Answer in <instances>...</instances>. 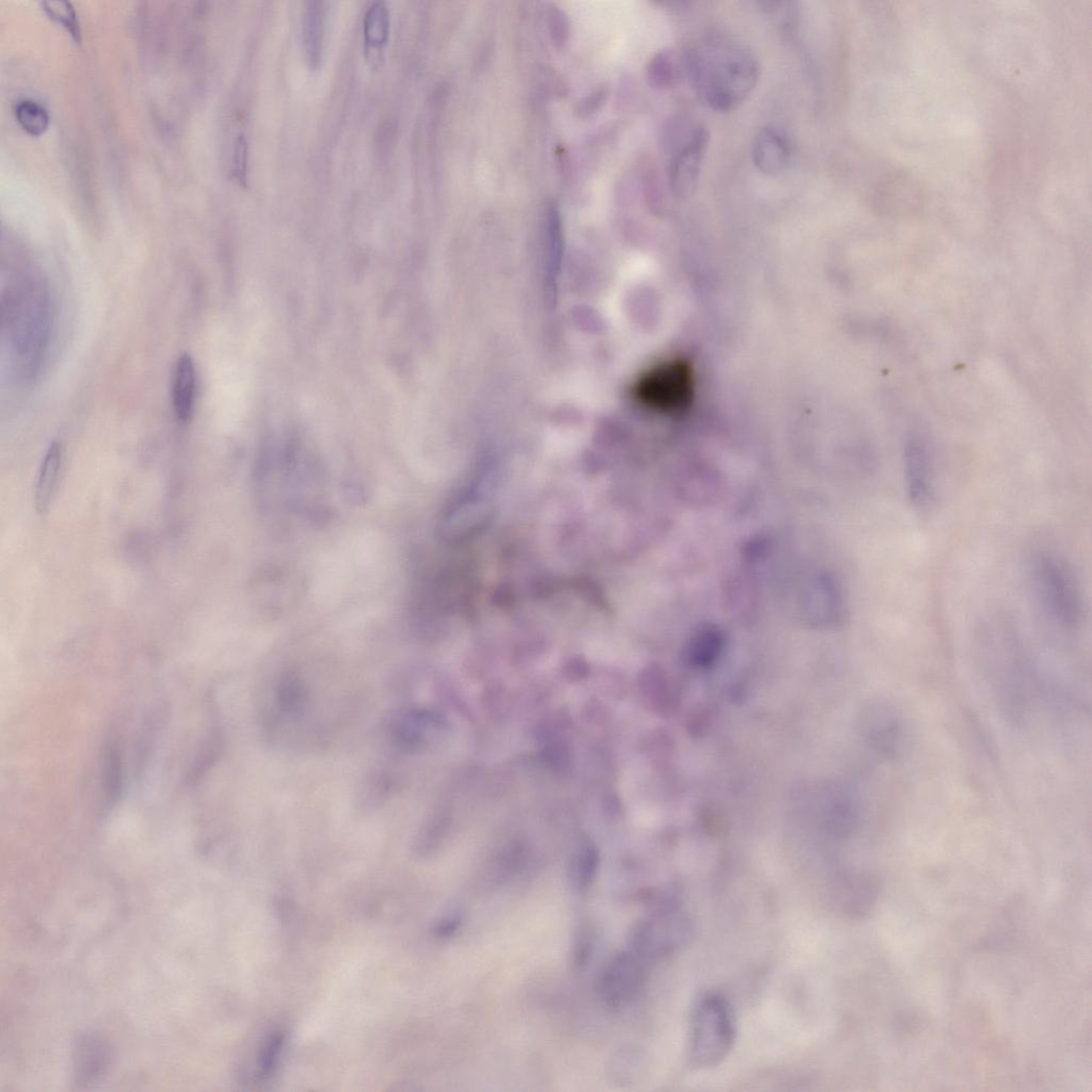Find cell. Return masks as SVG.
<instances>
[{"instance_id": "9", "label": "cell", "mask_w": 1092, "mask_h": 1092, "mask_svg": "<svg viewBox=\"0 0 1092 1092\" xmlns=\"http://www.w3.org/2000/svg\"><path fill=\"white\" fill-rule=\"evenodd\" d=\"M709 142V131L703 127L697 128L672 160L670 185L676 198L687 200L696 193Z\"/></svg>"}, {"instance_id": "4", "label": "cell", "mask_w": 1092, "mask_h": 1092, "mask_svg": "<svg viewBox=\"0 0 1092 1092\" xmlns=\"http://www.w3.org/2000/svg\"><path fill=\"white\" fill-rule=\"evenodd\" d=\"M694 394V375L689 364L670 360L644 373L633 387L635 399L660 414H676L685 409Z\"/></svg>"}, {"instance_id": "22", "label": "cell", "mask_w": 1092, "mask_h": 1092, "mask_svg": "<svg viewBox=\"0 0 1092 1092\" xmlns=\"http://www.w3.org/2000/svg\"><path fill=\"white\" fill-rule=\"evenodd\" d=\"M248 141L244 134L236 138L232 160V176L242 187L248 181Z\"/></svg>"}, {"instance_id": "23", "label": "cell", "mask_w": 1092, "mask_h": 1092, "mask_svg": "<svg viewBox=\"0 0 1092 1092\" xmlns=\"http://www.w3.org/2000/svg\"><path fill=\"white\" fill-rule=\"evenodd\" d=\"M702 634L699 639L695 640L693 648V658L695 663L705 665L710 663L716 652L719 650V638L716 634L711 633Z\"/></svg>"}, {"instance_id": "13", "label": "cell", "mask_w": 1092, "mask_h": 1092, "mask_svg": "<svg viewBox=\"0 0 1092 1092\" xmlns=\"http://www.w3.org/2000/svg\"><path fill=\"white\" fill-rule=\"evenodd\" d=\"M326 32L325 3L312 0L306 3L302 19V37L305 58L310 66L318 68L323 60Z\"/></svg>"}, {"instance_id": "5", "label": "cell", "mask_w": 1092, "mask_h": 1092, "mask_svg": "<svg viewBox=\"0 0 1092 1092\" xmlns=\"http://www.w3.org/2000/svg\"><path fill=\"white\" fill-rule=\"evenodd\" d=\"M686 913L676 905H663L643 920L633 935L634 953L642 959L670 955L686 940L691 925Z\"/></svg>"}, {"instance_id": "18", "label": "cell", "mask_w": 1092, "mask_h": 1092, "mask_svg": "<svg viewBox=\"0 0 1092 1092\" xmlns=\"http://www.w3.org/2000/svg\"><path fill=\"white\" fill-rule=\"evenodd\" d=\"M14 114L20 128L33 136L42 135L50 127V114L35 100H20L15 105Z\"/></svg>"}, {"instance_id": "15", "label": "cell", "mask_w": 1092, "mask_h": 1092, "mask_svg": "<svg viewBox=\"0 0 1092 1092\" xmlns=\"http://www.w3.org/2000/svg\"><path fill=\"white\" fill-rule=\"evenodd\" d=\"M196 394V369L192 358L184 353L177 362L174 376V409L179 422L186 424L193 412Z\"/></svg>"}, {"instance_id": "24", "label": "cell", "mask_w": 1092, "mask_h": 1092, "mask_svg": "<svg viewBox=\"0 0 1092 1092\" xmlns=\"http://www.w3.org/2000/svg\"><path fill=\"white\" fill-rule=\"evenodd\" d=\"M545 761L556 769H564L569 765V751L562 743H551L543 751Z\"/></svg>"}, {"instance_id": "14", "label": "cell", "mask_w": 1092, "mask_h": 1092, "mask_svg": "<svg viewBox=\"0 0 1092 1092\" xmlns=\"http://www.w3.org/2000/svg\"><path fill=\"white\" fill-rule=\"evenodd\" d=\"M390 11L386 4L381 0L371 4L363 20L364 47L370 61L381 59L390 35Z\"/></svg>"}, {"instance_id": "26", "label": "cell", "mask_w": 1092, "mask_h": 1092, "mask_svg": "<svg viewBox=\"0 0 1092 1092\" xmlns=\"http://www.w3.org/2000/svg\"><path fill=\"white\" fill-rule=\"evenodd\" d=\"M459 924L460 918L452 916L443 921L439 929V933L442 937H449L459 929Z\"/></svg>"}, {"instance_id": "7", "label": "cell", "mask_w": 1092, "mask_h": 1092, "mask_svg": "<svg viewBox=\"0 0 1092 1092\" xmlns=\"http://www.w3.org/2000/svg\"><path fill=\"white\" fill-rule=\"evenodd\" d=\"M865 737L883 758L899 759L908 741V725L903 712L889 701L872 703L866 711Z\"/></svg>"}, {"instance_id": "1", "label": "cell", "mask_w": 1092, "mask_h": 1092, "mask_svg": "<svg viewBox=\"0 0 1092 1092\" xmlns=\"http://www.w3.org/2000/svg\"><path fill=\"white\" fill-rule=\"evenodd\" d=\"M686 78L701 101L725 112L741 104L757 86L760 66L741 43L712 38L683 50Z\"/></svg>"}, {"instance_id": "17", "label": "cell", "mask_w": 1092, "mask_h": 1092, "mask_svg": "<svg viewBox=\"0 0 1092 1092\" xmlns=\"http://www.w3.org/2000/svg\"><path fill=\"white\" fill-rule=\"evenodd\" d=\"M651 79L660 87H671L679 79L686 78L683 52L679 56L674 52H664L654 59L651 65Z\"/></svg>"}, {"instance_id": "25", "label": "cell", "mask_w": 1092, "mask_h": 1092, "mask_svg": "<svg viewBox=\"0 0 1092 1092\" xmlns=\"http://www.w3.org/2000/svg\"><path fill=\"white\" fill-rule=\"evenodd\" d=\"M588 670L584 663H571L566 669V674L572 681H580L588 675Z\"/></svg>"}, {"instance_id": "8", "label": "cell", "mask_w": 1092, "mask_h": 1092, "mask_svg": "<svg viewBox=\"0 0 1092 1092\" xmlns=\"http://www.w3.org/2000/svg\"><path fill=\"white\" fill-rule=\"evenodd\" d=\"M904 477L909 502L915 508H927L935 493V468L929 442L918 433H912L905 444Z\"/></svg>"}, {"instance_id": "12", "label": "cell", "mask_w": 1092, "mask_h": 1092, "mask_svg": "<svg viewBox=\"0 0 1092 1092\" xmlns=\"http://www.w3.org/2000/svg\"><path fill=\"white\" fill-rule=\"evenodd\" d=\"M62 461V445L60 442H53L44 456L36 483L35 506L40 515L46 514L52 505L59 482Z\"/></svg>"}, {"instance_id": "20", "label": "cell", "mask_w": 1092, "mask_h": 1092, "mask_svg": "<svg viewBox=\"0 0 1092 1092\" xmlns=\"http://www.w3.org/2000/svg\"><path fill=\"white\" fill-rule=\"evenodd\" d=\"M305 693L302 685L294 678H284L277 689V705L282 712L289 716L300 714L305 703Z\"/></svg>"}, {"instance_id": "10", "label": "cell", "mask_w": 1092, "mask_h": 1092, "mask_svg": "<svg viewBox=\"0 0 1092 1092\" xmlns=\"http://www.w3.org/2000/svg\"><path fill=\"white\" fill-rule=\"evenodd\" d=\"M442 721L431 712L405 709L388 720L387 733L393 745L403 752H415L424 746L430 733L440 730Z\"/></svg>"}, {"instance_id": "6", "label": "cell", "mask_w": 1092, "mask_h": 1092, "mask_svg": "<svg viewBox=\"0 0 1092 1092\" xmlns=\"http://www.w3.org/2000/svg\"><path fill=\"white\" fill-rule=\"evenodd\" d=\"M642 960L636 953L620 952L604 964L597 980V991L606 1006L621 1009L637 999L645 984Z\"/></svg>"}, {"instance_id": "3", "label": "cell", "mask_w": 1092, "mask_h": 1092, "mask_svg": "<svg viewBox=\"0 0 1092 1092\" xmlns=\"http://www.w3.org/2000/svg\"><path fill=\"white\" fill-rule=\"evenodd\" d=\"M1032 579L1043 610L1052 621L1074 628L1082 620L1083 600L1076 576L1061 558L1041 552L1031 565Z\"/></svg>"}, {"instance_id": "11", "label": "cell", "mask_w": 1092, "mask_h": 1092, "mask_svg": "<svg viewBox=\"0 0 1092 1092\" xmlns=\"http://www.w3.org/2000/svg\"><path fill=\"white\" fill-rule=\"evenodd\" d=\"M791 159V143L787 135L774 127L760 130L752 142V160L761 173L778 175Z\"/></svg>"}, {"instance_id": "16", "label": "cell", "mask_w": 1092, "mask_h": 1092, "mask_svg": "<svg viewBox=\"0 0 1092 1092\" xmlns=\"http://www.w3.org/2000/svg\"><path fill=\"white\" fill-rule=\"evenodd\" d=\"M600 864L597 847L587 843L582 845L571 868V880L575 889L586 893L594 885Z\"/></svg>"}, {"instance_id": "19", "label": "cell", "mask_w": 1092, "mask_h": 1092, "mask_svg": "<svg viewBox=\"0 0 1092 1092\" xmlns=\"http://www.w3.org/2000/svg\"><path fill=\"white\" fill-rule=\"evenodd\" d=\"M41 6L48 16L61 23L73 40L78 44L82 43L83 35L79 14L72 3L66 0H44Z\"/></svg>"}, {"instance_id": "2", "label": "cell", "mask_w": 1092, "mask_h": 1092, "mask_svg": "<svg viewBox=\"0 0 1092 1092\" xmlns=\"http://www.w3.org/2000/svg\"><path fill=\"white\" fill-rule=\"evenodd\" d=\"M737 1039L733 1009L722 994L707 992L691 1016L689 1057L698 1070H711L731 1052Z\"/></svg>"}, {"instance_id": "21", "label": "cell", "mask_w": 1092, "mask_h": 1092, "mask_svg": "<svg viewBox=\"0 0 1092 1092\" xmlns=\"http://www.w3.org/2000/svg\"><path fill=\"white\" fill-rule=\"evenodd\" d=\"M283 1034H274L266 1041L258 1058V1075L260 1078L270 1079L276 1072L283 1051Z\"/></svg>"}]
</instances>
